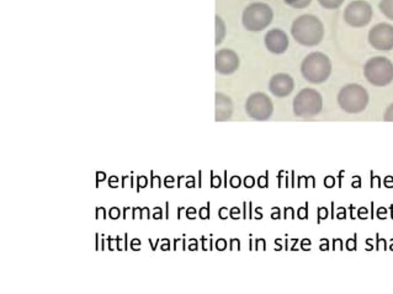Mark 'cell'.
Segmentation results:
<instances>
[{"instance_id": "obj_1", "label": "cell", "mask_w": 393, "mask_h": 294, "mask_svg": "<svg viewBox=\"0 0 393 294\" xmlns=\"http://www.w3.org/2000/svg\"><path fill=\"white\" fill-rule=\"evenodd\" d=\"M293 38L300 44L306 47H314L323 40L324 27L318 17L314 15H302L293 22L291 27Z\"/></svg>"}, {"instance_id": "obj_2", "label": "cell", "mask_w": 393, "mask_h": 294, "mask_svg": "<svg viewBox=\"0 0 393 294\" xmlns=\"http://www.w3.org/2000/svg\"><path fill=\"white\" fill-rule=\"evenodd\" d=\"M301 73L312 84H322L332 74V63L325 54L314 52L303 59Z\"/></svg>"}, {"instance_id": "obj_3", "label": "cell", "mask_w": 393, "mask_h": 294, "mask_svg": "<svg viewBox=\"0 0 393 294\" xmlns=\"http://www.w3.org/2000/svg\"><path fill=\"white\" fill-rule=\"evenodd\" d=\"M338 104L340 108L346 113H362L369 105V94L362 85L349 84L339 91Z\"/></svg>"}, {"instance_id": "obj_4", "label": "cell", "mask_w": 393, "mask_h": 294, "mask_svg": "<svg viewBox=\"0 0 393 294\" xmlns=\"http://www.w3.org/2000/svg\"><path fill=\"white\" fill-rule=\"evenodd\" d=\"M274 17L272 9L264 3H253L245 8L242 24L248 31L258 33L270 25Z\"/></svg>"}, {"instance_id": "obj_5", "label": "cell", "mask_w": 393, "mask_h": 294, "mask_svg": "<svg viewBox=\"0 0 393 294\" xmlns=\"http://www.w3.org/2000/svg\"><path fill=\"white\" fill-rule=\"evenodd\" d=\"M364 75L367 81L375 86H386L393 81L392 62L386 57H375L367 60Z\"/></svg>"}, {"instance_id": "obj_6", "label": "cell", "mask_w": 393, "mask_h": 294, "mask_svg": "<svg viewBox=\"0 0 393 294\" xmlns=\"http://www.w3.org/2000/svg\"><path fill=\"white\" fill-rule=\"evenodd\" d=\"M323 107L322 97L318 91L306 88L300 91L293 100V113L298 117H314L317 116Z\"/></svg>"}, {"instance_id": "obj_7", "label": "cell", "mask_w": 393, "mask_h": 294, "mask_svg": "<svg viewBox=\"0 0 393 294\" xmlns=\"http://www.w3.org/2000/svg\"><path fill=\"white\" fill-rule=\"evenodd\" d=\"M245 110L248 116L255 121H266L274 113V105L271 102L270 97L265 95L264 92H255L248 97L245 104Z\"/></svg>"}, {"instance_id": "obj_8", "label": "cell", "mask_w": 393, "mask_h": 294, "mask_svg": "<svg viewBox=\"0 0 393 294\" xmlns=\"http://www.w3.org/2000/svg\"><path fill=\"white\" fill-rule=\"evenodd\" d=\"M371 6L364 0L351 1L344 11V20L348 25L353 27L367 26V24L371 22Z\"/></svg>"}, {"instance_id": "obj_9", "label": "cell", "mask_w": 393, "mask_h": 294, "mask_svg": "<svg viewBox=\"0 0 393 294\" xmlns=\"http://www.w3.org/2000/svg\"><path fill=\"white\" fill-rule=\"evenodd\" d=\"M369 42L378 51L393 49V26L390 24H378L369 33Z\"/></svg>"}, {"instance_id": "obj_10", "label": "cell", "mask_w": 393, "mask_h": 294, "mask_svg": "<svg viewBox=\"0 0 393 294\" xmlns=\"http://www.w3.org/2000/svg\"><path fill=\"white\" fill-rule=\"evenodd\" d=\"M216 70L219 74L229 75L238 70L239 58L232 49H221L216 54Z\"/></svg>"}, {"instance_id": "obj_11", "label": "cell", "mask_w": 393, "mask_h": 294, "mask_svg": "<svg viewBox=\"0 0 393 294\" xmlns=\"http://www.w3.org/2000/svg\"><path fill=\"white\" fill-rule=\"evenodd\" d=\"M295 88V83L290 75L280 74L274 75L269 83V90L272 95L277 97H286L291 94Z\"/></svg>"}, {"instance_id": "obj_12", "label": "cell", "mask_w": 393, "mask_h": 294, "mask_svg": "<svg viewBox=\"0 0 393 294\" xmlns=\"http://www.w3.org/2000/svg\"><path fill=\"white\" fill-rule=\"evenodd\" d=\"M265 46L271 54H284V52H286L287 47H288V38H287L286 33L282 30L274 28V30H270L269 33H266Z\"/></svg>"}, {"instance_id": "obj_13", "label": "cell", "mask_w": 393, "mask_h": 294, "mask_svg": "<svg viewBox=\"0 0 393 294\" xmlns=\"http://www.w3.org/2000/svg\"><path fill=\"white\" fill-rule=\"evenodd\" d=\"M233 113V104L229 97L224 94H216V121H227Z\"/></svg>"}, {"instance_id": "obj_14", "label": "cell", "mask_w": 393, "mask_h": 294, "mask_svg": "<svg viewBox=\"0 0 393 294\" xmlns=\"http://www.w3.org/2000/svg\"><path fill=\"white\" fill-rule=\"evenodd\" d=\"M224 36H226V26L224 22L219 17H216V44L224 41Z\"/></svg>"}, {"instance_id": "obj_15", "label": "cell", "mask_w": 393, "mask_h": 294, "mask_svg": "<svg viewBox=\"0 0 393 294\" xmlns=\"http://www.w3.org/2000/svg\"><path fill=\"white\" fill-rule=\"evenodd\" d=\"M380 10L383 11L385 17L393 20V0H381Z\"/></svg>"}, {"instance_id": "obj_16", "label": "cell", "mask_w": 393, "mask_h": 294, "mask_svg": "<svg viewBox=\"0 0 393 294\" xmlns=\"http://www.w3.org/2000/svg\"><path fill=\"white\" fill-rule=\"evenodd\" d=\"M318 1L321 6L325 8V9H330V10L338 9L344 3V0H318Z\"/></svg>"}, {"instance_id": "obj_17", "label": "cell", "mask_w": 393, "mask_h": 294, "mask_svg": "<svg viewBox=\"0 0 393 294\" xmlns=\"http://www.w3.org/2000/svg\"><path fill=\"white\" fill-rule=\"evenodd\" d=\"M312 0H285L287 6H293L295 9H305L311 4Z\"/></svg>"}, {"instance_id": "obj_18", "label": "cell", "mask_w": 393, "mask_h": 294, "mask_svg": "<svg viewBox=\"0 0 393 294\" xmlns=\"http://www.w3.org/2000/svg\"><path fill=\"white\" fill-rule=\"evenodd\" d=\"M385 121L386 122H393V104L388 106L386 113H385Z\"/></svg>"}, {"instance_id": "obj_19", "label": "cell", "mask_w": 393, "mask_h": 294, "mask_svg": "<svg viewBox=\"0 0 393 294\" xmlns=\"http://www.w3.org/2000/svg\"><path fill=\"white\" fill-rule=\"evenodd\" d=\"M307 211H309V204H306V207L298 209V218L300 220H307Z\"/></svg>"}, {"instance_id": "obj_20", "label": "cell", "mask_w": 393, "mask_h": 294, "mask_svg": "<svg viewBox=\"0 0 393 294\" xmlns=\"http://www.w3.org/2000/svg\"><path fill=\"white\" fill-rule=\"evenodd\" d=\"M200 218H201V220H208V218H210V209H208V207H202V209H200Z\"/></svg>"}, {"instance_id": "obj_21", "label": "cell", "mask_w": 393, "mask_h": 294, "mask_svg": "<svg viewBox=\"0 0 393 294\" xmlns=\"http://www.w3.org/2000/svg\"><path fill=\"white\" fill-rule=\"evenodd\" d=\"M255 180L253 177H247L245 179V188H253L254 186Z\"/></svg>"}, {"instance_id": "obj_22", "label": "cell", "mask_w": 393, "mask_h": 294, "mask_svg": "<svg viewBox=\"0 0 393 294\" xmlns=\"http://www.w3.org/2000/svg\"><path fill=\"white\" fill-rule=\"evenodd\" d=\"M240 183H242V181H240V177H233L231 179V186H232V188H238L239 186H240Z\"/></svg>"}, {"instance_id": "obj_23", "label": "cell", "mask_w": 393, "mask_h": 294, "mask_svg": "<svg viewBox=\"0 0 393 294\" xmlns=\"http://www.w3.org/2000/svg\"><path fill=\"white\" fill-rule=\"evenodd\" d=\"M120 217V209H110V218L111 220H117Z\"/></svg>"}, {"instance_id": "obj_24", "label": "cell", "mask_w": 393, "mask_h": 294, "mask_svg": "<svg viewBox=\"0 0 393 294\" xmlns=\"http://www.w3.org/2000/svg\"><path fill=\"white\" fill-rule=\"evenodd\" d=\"M258 185H259V188H265L266 186H268V177H259V180H258Z\"/></svg>"}, {"instance_id": "obj_25", "label": "cell", "mask_w": 393, "mask_h": 294, "mask_svg": "<svg viewBox=\"0 0 393 294\" xmlns=\"http://www.w3.org/2000/svg\"><path fill=\"white\" fill-rule=\"evenodd\" d=\"M137 183H139V188H144L147 186V177H139L137 179Z\"/></svg>"}, {"instance_id": "obj_26", "label": "cell", "mask_w": 393, "mask_h": 294, "mask_svg": "<svg viewBox=\"0 0 393 294\" xmlns=\"http://www.w3.org/2000/svg\"><path fill=\"white\" fill-rule=\"evenodd\" d=\"M324 183H325V186H327V188H333V185H334V179L332 177H325V181H324Z\"/></svg>"}, {"instance_id": "obj_27", "label": "cell", "mask_w": 393, "mask_h": 294, "mask_svg": "<svg viewBox=\"0 0 393 294\" xmlns=\"http://www.w3.org/2000/svg\"><path fill=\"white\" fill-rule=\"evenodd\" d=\"M216 246H217L218 250H224L227 244H226V240H224V239H219V240H217Z\"/></svg>"}, {"instance_id": "obj_28", "label": "cell", "mask_w": 393, "mask_h": 294, "mask_svg": "<svg viewBox=\"0 0 393 294\" xmlns=\"http://www.w3.org/2000/svg\"><path fill=\"white\" fill-rule=\"evenodd\" d=\"M211 185H213V188H219V185H221V179L218 177H213Z\"/></svg>"}, {"instance_id": "obj_29", "label": "cell", "mask_w": 393, "mask_h": 294, "mask_svg": "<svg viewBox=\"0 0 393 294\" xmlns=\"http://www.w3.org/2000/svg\"><path fill=\"white\" fill-rule=\"evenodd\" d=\"M318 215L319 218L325 220V218H327V215H328V211H327V209H321L318 211Z\"/></svg>"}, {"instance_id": "obj_30", "label": "cell", "mask_w": 393, "mask_h": 294, "mask_svg": "<svg viewBox=\"0 0 393 294\" xmlns=\"http://www.w3.org/2000/svg\"><path fill=\"white\" fill-rule=\"evenodd\" d=\"M227 212H229V209H219V218L221 220H226L229 215H227Z\"/></svg>"}, {"instance_id": "obj_31", "label": "cell", "mask_w": 393, "mask_h": 294, "mask_svg": "<svg viewBox=\"0 0 393 294\" xmlns=\"http://www.w3.org/2000/svg\"><path fill=\"white\" fill-rule=\"evenodd\" d=\"M231 217L233 218V220H238L239 218V209H233L231 211Z\"/></svg>"}, {"instance_id": "obj_32", "label": "cell", "mask_w": 393, "mask_h": 294, "mask_svg": "<svg viewBox=\"0 0 393 294\" xmlns=\"http://www.w3.org/2000/svg\"><path fill=\"white\" fill-rule=\"evenodd\" d=\"M194 213H196V209H187V218H189V220H194V218H195V217H194Z\"/></svg>"}, {"instance_id": "obj_33", "label": "cell", "mask_w": 393, "mask_h": 294, "mask_svg": "<svg viewBox=\"0 0 393 294\" xmlns=\"http://www.w3.org/2000/svg\"><path fill=\"white\" fill-rule=\"evenodd\" d=\"M96 177H99V181H104L107 175H105L104 172H98V174H96Z\"/></svg>"}, {"instance_id": "obj_34", "label": "cell", "mask_w": 393, "mask_h": 294, "mask_svg": "<svg viewBox=\"0 0 393 294\" xmlns=\"http://www.w3.org/2000/svg\"><path fill=\"white\" fill-rule=\"evenodd\" d=\"M153 217H155V220H160V218H162V209H160V211H158V213L155 212V215H153Z\"/></svg>"}]
</instances>
